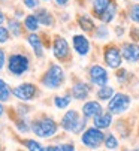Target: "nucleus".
<instances>
[{
	"mask_svg": "<svg viewBox=\"0 0 139 151\" xmlns=\"http://www.w3.org/2000/svg\"><path fill=\"white\" fill-rule=\"evenodd\" d=\"M85 120L87 118H79V114L76 111H67L63 118L60 126L64 129L66 132H72V133H81L84 129H85Z\"/></svg>",
	"mask_w": 139,
	"mask_h": 151,
	"instance_id": "obj_1",
	"label": "nucleus"
},
{
	"mask_svg": "<svg viewBox=\"0 0 139 151\" xmlns=\"http://www.w3.org/2000/svg\"><path fill=\"white\" fill-rule=\"evenodd\" d=\"M132 103V97L126 93H115L114 97L108 102V111L112 115H121L124 114Z\"/></svg>",
	"mask_w": 139,
	"mask_h": 151,
	"instance_id": "obj_2",
	"label": "nucleus"
},
{
	"mask_svg": "<svg viewBox=\"0 0 139 151\" xmlns=\"http://www.w3.org/2000/svg\"><path fill=\"white\" fill-rule=\"evenodd\" d=\"M33 132L36 136L39 138H51L57 133V123L53 120V118H48V117H45V118H40L37 121L33 123Z\"/></svg>",
	"mask_w": 139,
	"mask_h": 151,
	"instance_id": "obj_3",
	"label": "nucleus"
},
{
	"mask_svg": "<svg viewBox=\"0 0 139 151\" xmlns=\"http://www.w3.org/2000/svg\"><path fill=\"white\" fill-rule=\"evenodd\" d=\"M105 136H106V135H103V132L100 130V129H97V127H90V129H87V130L82 133L81 142H82L87 148H90V150H97V148L105 142Z\"/></svg>",
	"mask_w": 139,
	"mask_h": 151,
	"instance_id": "obj_4",
	"label": "nucleus"
},
{
	"mask_svg": "<svg viewBox=\"0 0 139 151\" xmlns=\"http://www.w3.org/2000/svg\"><path fill=\"white\" fill-rule=\"evenodd\" d=\"M64 79V72L60 66H57V64H53V66L50 68V70L45 73V76L42 78V84L45 85V87L48 88H57L60 87V84L63 82Z\"/></svg>",
	"mask_w": 139,
	"mask_h": 151,
	"instance_id": "obj_5",
	"label": "nucleus"
},
{
	"mask_svg": "<svg viewBox=\"0 0 139 151\" xmlns=\"http://www.w3.org/2000/svg\"><path fill=\"white\" fill-rule=\"evenodd\" d=\"M103 60L108 64V68L111 69H118L121 68L123 63V55H121V48L115 45H108L103 52Z\"/></svg>",
	"mask_w": 139,
	"mask_h": 151,
	"instance_id": "obj_6",
	"label": "nucleus"
},
{
	"mask_svg": "<svg viewBox=\"0 0 139 151\" xmlns=\"http://www.w3.org/2000/svg\"><path fill=\"white\" fill-rule=\"evenodd\" d=\"M88 76H90L91 84L97 85V87H103V85H106L108 81H109L106 69L103 66H100V64H93L88 70Z\"/></svg>",
	"mask_w": 139,
	"mask_h": 151,
	"instance_id": "obj_7",
	"label": "nucleus"
},
{
	"mask_svg": "<svg viewBox=\"0 0 139 151\" xmlns=\"http://www.w3.org/2000/svg\"><path fill=\"white\" fill-rule=\"evenodd\" d=\"M29 69V58L21 54H14L9 58V70L14 75H21Z\"/></svg>",
	"mask_w": 139,
	"mask_h": 151,
	"instance_id": "obj_8",
	"label": "nucleus"
},
{
	"mask_svg": "<svg viewBox=\"0 0 139 151\" xmlns=\"http://www.w3.org/2000/svg\"><path fill=\"white\" fill-rule=\"evenodd\" d=\"M121 55L129 63L139 61V44H136V42H124L121 45Z\"/></svg>",
	"mask_w": 139,
	"mask_h": 151,
	"instance_id": "obj_9",
	"label": "nucleus"
},
{
	"mask_svg": "<svg viewBox=\"0 0 139 151\" xmlns=\"http://www.w3.org/2000/svg\"><path fill=\"white\" fill-rule=\"evenodd\" d=\"M72 44H73V50H75L79 55H82V57L88 55L90 48H91L88 37H85L84 35H75L73 39H72Z\"/></svg>",
	"mask_w": 139,
	"mask_h": 151,
	"instance_id": "obj_10",
	"label": "nucleus"
},
{
	"mask_svg": "<svg viewBox=\"0 0 139 151\" xmlns=\"http://www.w3.org/2000/svg\"><path fill=\"white\" fill-rule=\"evenodd\" d=\"M102 112H103L102 105L97 100H88L82 106V115H84V118H96Z\"/></svg>",
	"mask_w": 139,
	"mask_h": 151,
	"instance_id": "obj_11",
	"label": "nucleus"
},
{
	"mask_svg": "<svg viewBox=\"0 0 139 151\" xmlns=\"http://www.w3.org/2000/svg\"><path fill=\"white\" fill-rule=\"evenodd\" d=\"M12 93H14L15 97H18L21 100H30L36 93V87L33 84H21L17 88H14Z\"/></svg>",
	"mask_w": 139,
	"mask_h": 151,
	"instance_id": "obj_12",
	"label": "nucleus"
},
{
	"mask_svg": "<svg viewBox=\"0 0 139 151\" xmlns=\"http://www.w3.org/2000/svg\"><path fill=\"white\" fill-rule=\"evenodd\" d=\"M53 51H54V55L60 60L66 58L69 55V45L64 37H57L54 40V45H53Z\"/></svg>",
	"mask_w": 139,
	"mask_h": 151,
	"instance_id": "obj_13",
	"label": "nucleus"
},
{
	"mask_svg": "<svg viewBox=\"0 0 139 151\" xmlns=\"http://www.w3.org/2000/svg\"><path fill=\"white\" fill-rule=\"evenodd\" d=\"M91 88L90 85L85 84V82H76L73 87H72V97L76 99V100H85L90 94Z\"/></svg>",
	"mask_w": 139,
	"mask_h": 151,
	"instance_id": "obj_14",
	"label": "nucleus"
},
{
	"mask_svg": "<svg viewBox=\"0 0 139 151\" xmlns=\"http://www.w3.org/2000/svg\"><path fill=\"white\" fill-rule=\"evenodd\" d=\"M93 124H94V127L100 129V130L111 127V124H112V114L109 111L108 112H102L96 118H93Z\"/></svg>",
	"mask_w": 139,
	"mask_h": 151,
	"instance_id": "obj_15",
	"label": "nucleus"
},
{
	"mask_svg": "<svg viewBox=\"0 0 139 151\" xmlns=\"http://www.w3.org/2000/svg\"><path fill=\"white\" fill-rule=\"evenodd\" d=\"M78 26L81 27L82 32H87V33L94 32V29H96V24H94V21H93V18L90 15H85V14L78 17Z\"/></svg>",
	"mask_w": 139,
	"mask_h": 151,
	"instance_id": "obj_16",
	"label": "nucleus"
},
{
	"mask_svg": "<svg viewBox=\"0 0 139 151\" xmlns=\"http://www.w3.org/2000/svg\"><path fill=\"white\" fill-rule=\"evenodd\" d=\"M111 3H112V0H93V14L100 19V17L111 6Z\"/></svg>",
	"mask_w": 139,
	"mask_h": 151,
	"instance_id": "obj_17",
	"label": "nucleus"
},
{
	"mask_svg": "<svg viewBox=\"0 0 139 151\" xmlns=\"http://www.w3.org/2000/svg\"><path fill=\"white\" fill-rule=\"evenodd\" d=\"M117 3H111V6L105 11V14L100 17V21L103 24H109V23H112V21L115 19V17H117Z\"/></svg>",
	"mask_w": 139,
	"mask_h": 151,
	"instance_id": "obj_18",
	"label": "nucleus"
},
{
	"mask_svg": "<svg viewBox=\"0 0 139 151\" xmlns=\"http://www.w3.org/2000/svg\"><path fill=\"white\" fill-rule=\"evenodd\" d=\"M115 94V90L112 87H109V85H103V87H100L97 90V99L99 100H103V102H109Z\"/></svg>",
	"mask_w": 139,
	"mask_h": 151,
	"instance_id": "obj_19",
	"label": "nucleus"
},
{
	"mask_svg": "<svg viewBox=\"0 0 139 151\" xmlns=\"http://www.w3.org/2000/svg\"><path fill=\"white\" fill-rule=\"evenodd\" d=\"M27 39H29V44L32 45V48H33L35 54H36L37 57H42V55H43V52H42V44H40L39 36H37V35H35V33H32Z\"/></svg>",
	"mask_w": 139,
	"mask_h": 151,
	"instance_id": "obj_20",
	"label": "nucleus"
},
{
	"mask_svg": "<svg viewBox=\"0 0 139 151\" xmlns=\"http://www.w3.org/2000/svg\"><path fill=\"white\" fill-rule=\"evenodd\" d=\"M36 18L39 19V23L43 24V26H53V23H54L51 14L46 11V9H39L36 12Z\"/></svg>",
	"mask_w": 139,
	"mask_h": 151,
	"instance_id": "obj_21",
	"label": "nucleus"
},
{
	"mask_svg": "<svg viewBox=\"0 0 139 151\" xmlns=\"http://www.w3.org/2000/svg\"><path fill=\"white\" fill-rule=\"evenodd\" d=\"M24 24H26V29L27 30L36 32L39 29V19L36 18V15H27L26 19H24Z\"/></svg>",
	"mask_w": 139,
	"mask_h": 151,
	"instance_id": "obj_22",
	"label": "nucleus"
},
{
	"mask_svg": "<svg viewBox=\"0 0 139 151\" xmlns=\"http://www.w3.org/2000/svg\"><path fill=\"white\" fill-rule=\"evenodd\" d=\"M103 144H105V147L108 150H117L118 148V139H117V136L112 135V133L105 136V142Z\"/></svg>",
	"mask_w": 139,
	"mask_h": 151,
	"instance_id": "obj_23",
	"label": "nucleus"
},
{
	"mask_svg": "<svg viewBox=\"0 0 139 151\" xmlns=\"http://www.w3.org/2000/svg\"><path fill=\"white\" fill-rule=\"evenodd\" d=\"M108 36H109V30H108V27H106L105 24L96 27V30H94V37H96V39L105 40V39H108Z\"/></svg>",
	"mask_w": 139,
	"mask_h": 151,
	"instance_id": "obj_24",
	"label": "nucleus"
},
{
	"mask_svg": "<svg viewBox=\"0 0 139 151\" xmlns=\"http://www.w3.org/2000/svg\"><path fill=\"white\" fill-rule=\"evenodd\" d=\"M9 94H11V90L6 85L5 81L0 79V102H6L9 99Z\"/></svg>",
	"mask_w": 139,
	"mask_h": 151,
	"instance_id": "obj_25",
	"label": "nucleus"
},
{
	"mask_svg": "<svg viewBox=\"0 0 139 151\" xmlns=\"http://www.w3.org/2000/svg\"><path fill=\"white\" fill-rule=\"evenodd\" d=\"M129 18L135 24H139V5H132L129 9Z\"/></svg>",
	"mask_w": 139,
	"mask_h": 151,
	"instance_id": "obj_26",
	"label": "nucleus"
},
{
	"mask_svg": "<svg viewBox=\"0 0 139 151\" xmlns=\"http://www.w3.org/2000/svg\"><path fill=\"white\" fill-rule=\"evenodd\" d=\"M8 29H11V32H12L14 36H19V35H21V24L18 23L17 19H9Z\"/></svg>",
	"mask_w": 139,
	"mask_h": 151,
	"instance_id": "obj_27",
	"label": "nucleus"
},
{
	"mask_svg": "<svg viewBox=\"0 0 139 151\" xmlns=\"http://www.w3.org/2000/svg\"><path fill=\"white\" fill-rule=\"evenodd\" d=\"M24 145L29 148V151H43L42 145L39 142H36L35 139H26L24 141Z\"/></svg>",
	"mask_w": 139,
	"mask_h": 151,
	"instance_id": "obj_28",
	"label": "nucleus"
},
{
	"mask_svg": "<svg viewBox=\"0 0 139 151\" xmlns=\"http://www.w3.org/2000/svg\"><path fill=\"white\" fill-rule=\"evenodd\" d=\"M69 103H71V97H69V96H63V97H55L54 99V105L57 108H60V109L69 106Z\"/></svg>",
	"mask_w": 139,
	"mask_h": 151,
	"instance_id": "obj_29",
	"label": "nucleus"
},
{
	"mask_svg": "<svg viewBox=\"0 0 139 151\" xmlns=\"http://www.w3.org/2000/svg\"><path fill=\"white\" fill-rule=\"evenodd\" d=\"M8 39H9V32H8V29H5V27L0 26V44H5V42H8Z\"/></svg>",
	"mask_w": 139,
	"mask_h": 151,
	"instance_id": "obj_30",
	"label": "nucleus"
},
{
	"mask_svg": "<svg viewBox=\"0 0 139 151\" xmlns=\"http://www.w3.org/2000/svg\"><path fill=\"white\" fill-rule=\"evenodd\" d=\"M126 79H127V70L120 68V70H118V73H117V81L121 84V82H124Z\"/></svg>",
	"mask_w": 139,
	"mask_h": 151,
	"instance_id": "obj_31",
	"label": "nucleus"
},
{
	"mask_svg": "<svg viewBox=\"0 0 139 151\" xmlns=\"http://www.w3.org/2000/svg\"><path fill=\"white\" fill-rule=\"evenodd\" d=\"M57 151H75V147L72 144H61L58 147H55Z\"/></svg>",
	"mask_w": 139,
	"mask_h": 151,
	"instance_id": "obj_32",
	"label": "nucleus"
},
{
	"mask_svg": "<svg viewBox=\"0 0 139 151\" xmlns=\"http://www.w3.org/2000/svg\"><path fill=\"white\" fill-rule=\"evenodd\" d=\"M17 127H18V130H19V132H29V126H27V123H26V121H22V120L17 121Z\"/></svg>",
	"mask_w": 139,
	"mask_h": 151,
	"instance_id": "obj_33",
	"label": "nucleus"
},
{
	"mask_svg": "<svg viewBox=\"0 0 139 151\" xmlns=\"http://www.w3.org/2000/svg\"><path fill=\"white\" fill-rule=\"evenodd\" d=\"M24 5H26L29 9H35V8H37V5H39V0H24Z\"/></svg>",
	"mask_w": 139,
	"mask_h": 151,
	"instance_id": "obj_34",
	"label": "nucleus"
},
{
	"mask_svg": "<svg viewBox=\"0 0 139 151\" xmlns=\"http://www.w3.org/2000/svg\"><path fill=\"white\" fill-rule=\"evenodd\" d=\"M130 36L133 40H139V27H133L130 30Z\"/></svg>",
	"mask_w": 139,
	"mask_h": 151,
	"instance_id": "obj_35",
	"label": "nucleus"
},
{
	"mask_svg": "<svg viewBox=\"0 0 139 151\" xmlns=\"http://www.w3.org/2000/svg\"><path fill=\"white\" fill-rule=\"evenodd\" d=\"M3 63H5V52L0 50V69L3 68Z\"/></svg>",
	"mask_w": 139,
	"mask_h": 151,
	"instance_id": "obj_36",
	"label": "nucleus"
},
{
	"mask_svg": "<svg viewBox=\"0 0 139 151\" xmlns=\"http://www.w3.org/2000/svg\"><path fill=\"white\" fill-rule=\"evenodd\" d=\"M67 2H69V0H55V3H57L58 6H66Z\"/></svg>",
	"mask_w": 139,
	"mask_h": 151,
	"instance_id": "obj_37",
	"label": "nucleus"
},
{
	"mask_svg": "<svg viewBox=\"0 0 139 151\" xmlns=\"http://www.w3.org/2000/svg\"><path fill=\"white\" fill-rule=\"evenodd\" d=\"M123 33H124V30H123V27H117V35H118V36H121Z\"/></svg>",
	"mask_w": 139,
	"mask_h": 151,
	"instance_id": "obj_38",
	"label": "nucleus"
},
{
	"mask_svg": "<svg viewBox=\"0 0 139 151\" xmlns=\"http://www.w3.org/2000/svg\"><path fill=\"white\" fill-rule=\"evenodd\" d=\"M43 151H57V150H55V147H46V148H43Z\"/></svg>",
	"mask_w": 139,
	"mask_h": 151,
	"instance_id": "obj_39",
	"label": "nucleus"
},
{
	"mask_svg": "<svg viewBox=\"0 0 139 151\" xmlns=\"http://www.w3.org/2000/svg\"><path fill=\"white\" fill-rule=\"evenodd\" d=\"M3 21H5V17H3V12L0 11V26H2V23H3Z\"/></svg>",
	"mask_w": 139,
	"mask_h": 151,
	"instance_id": "obj_40",
	"label": "nucleus"
},
{
	"mask_svg": "<svg viewBox=\"0 0 139 151\" xmlns=\"http://www.w3.org/2000/svg\"><path fill=\"white\" fill-rule=\"evenodd\" d=\"M3 114V106H2V103H0V115Z\"/></svg>",
	"mask_w": 139,
	"mask_h": 151,
	"instance_id": "obj_41",
	"label": "nucleus"
},
{
	"mask_svg": "<svg viewBox=\"0 0 139 151\" xmlns=\"http://www.w3.org/2000/svg\"><path fill=\"white\" fill-rule=\"evenodd\" d=\"M132 151H139V147H136L135 150H132Z\"/></svg>",
	"mask_w": 139,
	"mask_h": 151,
	"instance_id": "obj_42",
	"label": "nucleus"
},
{
	"mask_svg": "<svg viewBox=\"0 0 139 151\" xmlns=\"http://www.w3.org/2000/svg\"><path fill=\"white\" fill-rule=\"evenodd\" d=\"M123 151H132V150H127V148H124V150H123Z\"/></svg>",
	"mask_w": 139,
	"mask_h": 151,
	"instance_id": "obj_43",
	"label": "nucleus"
},
{
	"mask_svg": "<svg viewBox=\"0 0 139 151\" xmlns=\"http://www.w3.org/2000/svg\"><path fill=\"white\" fill-rule=\"evenodd\" d=\"M135 2H138V0H135Z\"/></svg>",
	"mask_w": 139,
	"mask_h": 151,
	"instance_id": "obj_44",
	"label": "nucleus"
},
{
	"mask_svg": "<svg viewBox=\"0 0 139 151\" xmlns=\"http://www.w3.org/2000/svg\"><path fill=\"white\" fill-rule=\"evenodd\" d=\"M46 2H48V0H46Z\"/></svg>",
	"mask_w": 139,
	"mask_h": 151,
	"instance_id": "obj_45",
	"label": "nucleus"
}]
</instances>
